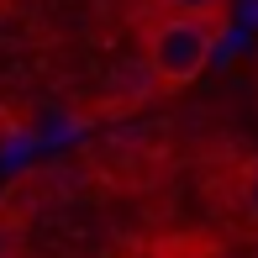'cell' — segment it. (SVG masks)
I'll use <instances>...</instances> for the list:
<instances>
[{
    "mask_svg": "<svg viewBox=\"0 0 258 258\" xmlns=\"http://www.w3.org/2000/svg\"><path fill=\"white\" fill-rule=\"evenodd\" d=\"M163 6H169L174 11V16H211V11H221V6H227V0H163Z\"/></svg>",
    "mask_w": 258,
    "mask_h": 258,
    "instance_id": "4",
    "label": "cell"
},
{
    "mask_svg": "<svg viewBox=\"0 0 258 258\" xmlns=\"http://www.w3.org/2000/svg\"><path fill=\"white\" fill-rule=\"evenodd\" d=\"M6 137H11V143H0V163H6V169H11V163H27L32 153H37V137H32L27 126H21V132H6Z\"/></svg>",
    "mask_w": 258,
    "mask_h": 258,
    "instance_id": "3",
    "label": "cell"
},
{
    "mask_svg": "<svg viewBox=\"0 0 258 258\" xmlns=\"http://www.w3.org/2000/svg\"><path fill=\"white\" fill-rule=\"evenodd\" d=\"M248 37H253V32L237 27V21H232V27H221V32H211V63H232V58L248 48Z\"/></svg>",
    "mask_w": 258,
    "mask_h": 258,
    "instance_id": "2",
    "label": "cell"
},
{
    "mask_svg": "<svg viewBox=\"0 0 258 258\" xmlns=\"http://www.w3.org/2000/svg\"><path fill=\"white\" fill-rule=\"evenodd\" d=\"M211 63V27L201 16H163L148 37V69L163 85H184Z\"/></svg>",
    "mask_w": 258,
    "mask_h": 258,
    "instance_id": "1",
    "label": "cell"
},
{
    "mask_svg": "<svg viewBox=\"0 0 258 258\" xmlns=\"http://www.w3.org/2000/svg\"><path fill=\"white\" fill-rule=\"evenodd\" d=\"M0 258H11V253H0Z\"/></svg>",
    "mask_w": 258,
    "mask_h": 258,
    "instance_id": "7",
    "label": "cell"
},
{
    "mask_svg": "<svg viewBox=\"0 0 258 258\" xmlns=\"http://www.w3.org/2000/svg\"><path fill=\"white\" fill-rule=\"evenodd\" d=\"M242 211H248V221L258 227V163L242 174Z\"/></svg>",
    "mask_w": 258,
    "mask_h": 258,
    "instance_id": "5",
    "label": "cell"
},
{
    "mask_svg": "<svg viewBox=\"0 0 258 258\" xmlns=\"http://www.w3.org/2000/svg\"><path fill=\"white\" fill-rule=\"evenodd\" d=\"M237 27H258V0H237Z\"/></svg>",
    "mask_w": 258,
    "mask_h": 258,
    "instance_id": "6",
    "label": "cell"
}]
</instances>
